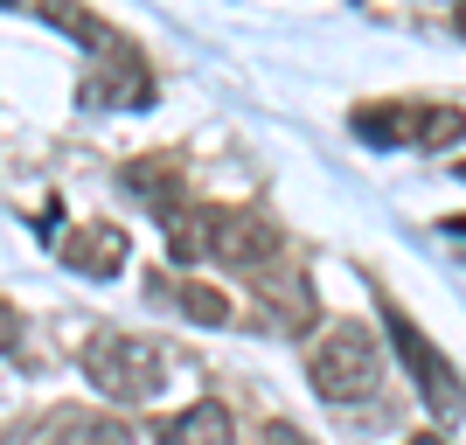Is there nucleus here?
I'll use <instances>...</instances> for the list:
<instances>
[{
  "instance_id": "f257e3e1",
  "label": "nucleus",
  "mask_w": 466,
  "mask_h": 445,
  "mask_svg": "<svg viewBox=\"0 0 466 445\" xmlns=\"http://www.w3.org/2000/svg\"><path fill=\"white\" fill-rule=\"evenodd\" d=\"M307 376L313 389L328 397V404H355V397H376L383 383V349H376V334L362 320H334L307 355Z\"/></svg>"
},
{
  "instance_id": "f03ea898",
  "label": "nucleus",
  "mask_w": 466,
  "mask_h": 445,
  "mask_svg": "<svg viewBox=\"0 0 466 445\" xmlns=\"http://www.w3.org/2000/svg\"><path fill=\"white\" fill-rule=\"evenodd\" d=\"M84 383L97 389V397H112V404H147L160 389V355L154 341H133V334H112V328H97L84 334Z\"/></svg>"
},
{
  "instance_id": "7ed1b4c3",
  "label": "nucleus",
  "mask_w": 466,
  "mask_h": 445,
  "mask_svg": "<svg viewBox=\"0 0 466 445\" xmlns=\"http://www.w3.org/2000/svg\"><path fill=\"white\" fill-rule=\"evenodd\" d=\"M383 328H390V341H397V355H404V369L418 376V397H425L431 418H439V425L466 418V383H460V369L439 355V341H431L425 328H410V313L397 307L390 292H383Z\"/></svg>"
},
{
  "instance_id": "20e7f679",
  "label": "nucleus",
  "mask_w": 466,
  "mask_h": 445,
  "mask_svg": "<svg viewBox=\"0 0 466 445\" xmlns=\"http://www.w3.org/2000/svg\"><path fill=\"white\" fill-rule=\"evenodd\" d=\"M195 251H209L230 271H258L279 258V230L251 209H202L195 216Z\"/></svg>"
},
{
  "instance_id": "39448f33",
  "label": "nucleus",
  "mask_w": 466,
  "mask_h": 445,
  "mask_svg": "<svg viewBox=\"0 0 466 445\" xmlns=\"http://www.w3.org/2000/svg\"><path fill=\"white\" fill-rule=\"evenodd\" d=\"M126 230H112V223H77V230L63 237V265L84 271V278H118L126 271Z\"/></svg>"
},
{
  "instance_id": "423d86ee",
  "label": "nucleus",
  "mask_w": 466,
  "mask_h": 445,
  "mask_svg": "<svg viewBox=\"0 0 466 445\" xmlns=\"http://www.w3.org/2000/svg\"><path fill=\"white\" fill-rule=\"evenodd\" d=\"M160 445H237V425L223 404H188L175 418H160Z\"/></svg>"
},
{
  "instance_id": "0eeeda50",
  "label": "nucleus",
  "mask_w": 466,
  "mask_h": 445,
  "mask_svg": "<svg viewBox=\"0 0 466 445\" xmlns=\"http://www.w3.org/2000/svg\"><path fill=\"white\" fill-rule=\"evenodd\" d=\"M147 97H154V77H147L133 56H118V63H105L97 77H84V105H91V112H105V105H147Z\"/></svg>"
},
{
  "instance_id": "6e6552de",
  "label": "nucleus",
  "mask_w": 466,
  "mask_h": 445,
  "mask_svg": "<svg viewBox=\"0 0 466 445\" xmlns=\"http://www.w3.org/2000/svg\"><path fill=\"white\" fill-rule=\"evenodd\" d=\"M466 139V112L460 105H410V147H425V154H446V147H460Z\"/></svg>"
},
{
  "instance_id": "1a4fd4ad",
  "label": "nucleus",
  "mask_w": 466,
  "mask_h": 445,
  "mask_svg": "<svg viewBox=\"0 0 466 445\" xmlns=\"http://www.w3.org/2000/svg\"><path fill=\"white\" fill-rule=\"evenodd\" d=\"M355 133L370 147H410V105H370L355 112Z\"/></svg>"
},
{
  "instance_id": "9d476101",
  "label": "nucleus",
  "mask_w": 466,
  "mask_h": 445,
  "mask_svg": "<svg viewBox=\"0 0 466 445\" xmlns=\"http://www.w3.org/2000/svg\"><path fill=\"white\" fill-rule=\"evenodd\" d=\"M175 299H181V313H195V320H202V328H223V320H230V299H223V292H209V286H195V278L175 292Z\"/></svg>"
},
{
  "instance_id": "9b49d317",
  "label": "nucleus",
  "mask_w": 466,
  "mask_h": 445,
  "mask_svg": "<svg viewBox=\"0 0 466 445\" xmlns=\"http://www.w3.org/2000/svg\"><path fill=\"white\" fill-rule=\"evenodd\" d=\"M15 341H21V313H15V307H7V299H0V355L15 349Z\"/></svg>"
},
{
  "instance_id": "f8f14e48",
  "label": "nucleus",
  "mask_w": 466,
  "mask_h": 445,
  "mask_svg": "<svg viewBox=\"0 0 466 445\" xmlns=\"http://www.w3.org/2000/svg\"><path fill=\"white\" fill-rule=\"evenodd\" d=\"M265 445H313V439H307L299 425H286V418H279V425H265Z\"/></svg>"
},
{
  "instance_id": "ddd939ff",
  "label": "nucleus",
  "mask_w": 466,
  "mask_h": 445,
  "mask_svg": "<svg viewBox=\"0 0 466 445\" xmlns=\"http://www.w3.org/2000/svg\"><path fill=\"white\" fill-rule=\"evenodd\" d=\"M446 237H460V244H466V216H446Z\"/></svg>"
},
{
  "instance_id": "4468645a",
  "label": "nucleus",
  "mask_w": 466,
  "mask_h": 445,
  "mask_svg": "<svg viewBox=\"0 0 466 445\" xmlns=\"http://www.w3.org/2000/svg\"><path fill=\"white\" fill-rule=\"evenodd\" d=\"M410 445H446V439H410Z\"/></svg>"
},
{
  "instance_id": "2eb2a0df",
  "label": "nucleus",
  "mask_w": 466,
  "mask_h": 445,
  "mask_svg": "<svg viewBox=\"0 0 466 445\" xmlns=\"http://www.w3.org/2000/svg\"><path fill=\"white\" fill-rule=\"evenodd\" d=\"M460 28H466V15H460Z\"/></svg>"
},
{
  "instance_id": "dca6fc26",
  "label": "nucleus",
  "mask_w": 466,
  "mask_h": 445,
  "mask_svg": "<svg viewBox=\"0 0 466 445\" xmlns=\"http://www.w3.org/2000/svg\"><path fill=\"white\" fill-rule=\"evenodd\" d=\"M460 175H466V167H460Z\"/></svg>"
}]
</instances>
